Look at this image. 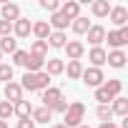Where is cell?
<instances>
[{"label":"cell","mask_w":128,"mask_h":128,"mask_svg":"<svg viewBox=\"0 0 128 128\" xmlns=\"http://www.w3.org/2000/svg\"><path fill=\"white\" fill-rule=\"evenodd\" d=\"M83 118H86V106L80 100H73V103H68L66 113H63V126L66 128H78L83 123Z\"/></svg>","instance_id":"cell-1"},{"label":"cell","mask_w":128,"mask_h":128,"mask_svg":"<svg viewBox=\"0 0 128 128\" xmlns=\"http://www.w3.org/2000/svg\"><path fill=\"white\" fill-rule=\"evenodd\" d=\"M80 80H83V86H88V88H100V86L106 83V76H103L100 68H83Z\"/></svg>","instance_id":"cell-2"},{"label":"cell","mask_w":128,"mask_h":128,"mask_svg":"<svg viewBox=\"0 0 128 128\" xmlns=\"http://www.w3.org/2000/svg\"><path fill=\"white\" fill-rule=\"evenodd\" d=\"M106 40H108V45H110L113 50H120V48L128 43V25H123V28H118V30H108V33H106Z\"/></svg>","instance_id":"cell-3"},{"label":"cell","mask_w":128,"mask_h":128,"mask_svg":"<svg viewBox=\"0 0 128 128\" xmlns=\"http://www.w3.org/2000/svg\"><path fill=\"white\" fill-rule=\"evenodd\" d=\"M60 15L66 18L68 23H73L76 18H80V3H78V0H66V3L60 5Z\"/></svg>","instance_id":"cell-4"},{"label":"cell","mask_w":128,"mask_h":128,"mask_svg":"<svg viewBox=\"0 0 128 128\" xmlns=\"http://www.w3.org/2000/svg\"><path fill=\"white\" fill-rule=\"evenodd\" d=\"M108 18H110V23H113L116 28H123V25L128 23V10H126L123 5H110Z\"/></svg>","instance_id":"cell-5"},{"label":"cell","mask_w":128,"mask_h":128,"mask_svg":"<svg viewBox=\"0 0 128 128\" xmlns=\"http://www.w3.org/2000/svg\"><path fill=\"white\" fill-rule=\"evenodd\" d=\"M3 96H5V100H8V103H13V106H15L18 100H23V88H20V83H15V80L5 83Z\"/></svg>","instance_id":"cell-6"},{"label":"cell","mask_w":128,"mask_h":128,"mask_svg":"<svg viewBox=\"0 0 128 128\" xmlns=\"http://www.w3.org/2000/svg\"><path fill=\"white\" fill-rule=\"evenodd\" d=\"M60 98H63V90H60V88H55V86H50V88H45V90L40 93V100H43V106H45V108H53Z\"/></svg>","instance_id":"cell-7"},{"label":"cell","mask_w":128,"mask_h":128,"mask_svg":"<svg viewBox=\"0 0 128 128\" xmlns=\"http://www.w3.org/2000/svg\"><path fill=\"white\" fill-rule=\"evenodd\" d=\"M18 18H20V5H18V3H5V5H0V20L15 23Z\"/></svg>","instance_id":"cell-8"},{"label":"cell","mask_w":128,"mask_h":128,"mask_svg":"<svg viewBox=\"0 0 128 128\" xmlns=\"http://www.w3.org/2000/svg\"><path fill=\"white\" fill-rule=\"evenodd\" d=\"M63 50L68 53V60H80V58L86 55V45H83L80 40H68Z\"/></svg>","instance_id":"cell-9"},{"label":"cell","mask_w":128,"mask_h":128,"mask_svg":"<svg viewBox=\"0 0 128 128\" xmlns=\"http://www.w3.org/2000/svg\"><path fill=\"white\" fill-rule=\"evenodd\" d=\"M86 35H88V43H90L93 48H100V43L106 40V28H103V25H90Z\"/></svg>","instance_id":"cell-10"},{"label":"cell","mask_w":128,"mask_h":128,"mask_svg":"<svg viewBox=\"0 0 128 128\" xmlns=\"http://www.w3.org/2000/svg\"><path fill=\"white\" fill-rule=\"evenodd\" d=\"M126 60H128V58H126L123 50H108V53H106V63H108L110 68H118V70L126 68Z\"/></svg>","instance_id":"cell-11"},{"label":"cell","mask_w":128,"mask_h":128,"mask_svg":"<svg viewBox=\"0 0 128 128\" xmlns=\"http://www.w3.org/2000/svg\"><path fill=\"white\" fill-rule=\"evenodd\" d=\"M13 33H15V38H28V35L33 33V23H30L28 18H18V20L13 23Z\"/></svg>","instance_id":"cell-12"},{"label":"cell","mask_w":128,"mask_h":128,"mask_svg":"<svg viewBox=\"0 0 128 128\" xmlns=\"http://www.w3.org/2000/svg\"><path fill=\"white\" fill-rule=\"evenodd\" d=\"M45 60L48 58H40V55H30L28 53V60H25V73H40L43 68H45Z\"/></svg>","instance_id":"cell-13"},{"label":"cell","mask_w":128,"mask_h":128,"mask_svg":"<svg viewBox=\"0 0 128 128\" xmlns=\"http://www.w3.org/2000/svg\"><path fill=\"white\" fill-rule=\"evenodd\" d=\"M43 70H45L50 78H53V76H60L63 70H66V63H63L60 58H48V60H45V68H43Z\"/></svg>","instance_id":"cell-14"},{"label":"cell","mask_w":128,"mask_h":128,"mask_svg":"<svg viewBox=\"0 0 128 128\" xmlns=\"http://www.w3.org/2000/svg\"><path fill=\"white\" fill-rule=\"evenodd\" d=\"M110 110H113V116L128 118V98H123V96L113 98V100H110Z\"/></svg>","instance_id":"cell-15"},{"label":"cell","mask_w":128,"mask_h":128,"mask_svg":"<svg viewBox=\"0 0 128 128\" xmlns=\"http://www.w3.org/2000/svg\"><path fill=\"white\" fill-rule=\"evenodd\" d=\"M30 118H33V123H50L53 120V110L45 108V106H40V108H33Z\"/></svg>","instance_id":"cell-16"},{"label":"cell","mask_w":128,"mask_h":128,"mask_svg":"<svg viewBox=\"0 0 128 128\" xmlns=\"http://www.w3.org/2000/svg\"><path fill=\"white\" fill-rule=\"evenodd\" d=\"M90 13H93L96 18H108L110 3H108V0H93V3H90Z\"/></svg>","instance_id":"cell-17"},{"label":"cell","mask_w":128,"mask_h":128,"mask_svg":"<svg viewBox=\"0 0 128 128\" xmlns=\"http://www.w3.org/2000/svg\"><path fill=\"white\" fill-rule=\"evenodd\" d=\"M30 113H33V106H30V100H25V98L13 106V116H18V120H20V118H30Z\"/></svg>","instance_id":"cell-18"},{"label":"cell","mask_w":128,"mask_h":128,"mask_svg":"<svg viewBox=\"0 0 128 128\" xmlns=\"http://www.w3.org/2000/svg\"><path fill=\"white\" fill-rule=\"evenodd\" d=\"M48 25H50V30H58V33H66V28H68L70 23H68L66 18H63V15H60V10H58V13H53V15H50Z\"/></svg>","instance_id":"cell-19"},{"label":"cell","mask_w":128,"mask_h":128,"mask_svg":"<svg viewBox=\"0 0 128 128\" xmlns=\"http://www.w3.org/2000/svg\"><path fill=\"white\" fill-rule=\"evenodd\" d=\"M88 60H90V68H100V66H106V50H103V48H90Z\"/></svg>","instance_id":"cell-20"},{"label":"cell","mask_w":128,"mask_h":128,"mask_svg":"<svg viewBox=\"0 0 128 128\" xmlns=\"http://www.w3.org/2000/svg\"><path fill=\"white\" fill-rule=\"evenodd\" d=\"M50 33H53V30H50L48 20H38V23H33V35H35L38 40H48Z\"/></svg>","instance_id":"cell-21"},{"label":"cell","mask_w":128,"mask_h":128,"mask_svg":"<svg viewBox=\"0 0 128 128\" xmlns=\"http://www.w3.org/2000/svg\"><path fill=\"white\" fill-rule=\"evenodd\" d=\"M63 73H68V78H70V80H80L83 63H80V60H68V66H66V70H63Z\"/></svg>","instance_id":"cell-22"},{"label":"cell","mask_w":128,"mask_h":128,"mask_svg":"<svg viewBox=\"0 0 128 128\" xmlns=\"http://www.w3.org/2000/svg\"><path fill=\"white\" fill-rule=\"evenodd\" d=\"M48 48H66V43H68V35L66 33H58V30H53L50 35H48Z\"/></svg>","instance_id":"cell-23"},{"label":"cell","mask_w":128,"mask_h":128,"mask_svg":"<svg viewBox=\"0 0 128 128\" xmlns=\"http://www.w3.org/2000/svg\"><path fill=\"white\" fill-rule=\"evenodd\" d=\"M88 28H90V20H88V18H83V15H80V18H76V20L70 23V30H73L76 35H86V33H88Z\"/></svg>","instance_id":"cell-24"},{"label":"cell","mask_w":128,"mask_h":128,"mask_svg":"<svg viewBox=\"0 0 128 128\" xmlns=\"http://www.w3.org/2000/svg\"><path fill=\"white\" fill-rule=\"evenodd\" d=\"M20 88L28 93H38V83H35V73H25L20 78Z\"/></svg>","instance_id":"cell-25"},{"label":"cell","mask_w":128,"mask_h":128,"mask_svg":"<svg viewBox=\"0 0 128 128\" xmlns=\"http://www.w3.org/2000/svg\"><path fill=\"white\" fill-rule=\"evenodd\" d=\"M18 50V40L13 38V35H8V38H0V53H15Z\"/></svg>","instance_id":"cell-26"},{"label":"cell","mask_w":128,"mask_h":128,"mask_svg":"<svg viewBox=\"0 0 128 128\" xmlns=\"http://www.w3.org/2000/svg\"><path fill=\"white\" fill-rule=\"evenodd\" d=\"M30 55H40V58H48V43L45 40H33V45H30V50H28Z\"/></svg>","instance_id":"cell-27"},{"label":"cell","mask_w":128,"mask_h":128,"mask_svg":"<svg viewBox=\"0 0 128 128\" xmlns=\"http://www.w3.org/2000/svg\"><path fill=\"white\" fill-rule=\"evenodd\" d=\"M103 86H106V90L110 93V98H118V96H120V90H123V83H120L118 78H110V80H106Z\"/></svg>","instance_id":"cell-28"},{"label":"cell","mask_w":128,"mask_h":128,"mask_svg":"<svg viewBox=\"0 0 128 128\" xmlns=\"http://www.w3.org/2000/svg\"><path fill=\"white\" fill-rule=\"evenodd\" d=\"M35 83H38V93H43L45 88H50V76L45 70H40V73H35Z\"/></svg>","instance_id":"cell-29"},{"label":"cell","mask_w":128,"mask_h":128,"mask_svg":"<svg viewBox=\"0 0 128 128\" xmlns=\"http://www.w3.org/2000/svg\"><path fill=\"white\" fill-rule=\"evenodd\" d=\"M13 76H15L13 66H8V63H0V80H3V83H10Z\"/></svg>","instance_id":"cell-30"},{"label":"cell","mask_w":128,"mask_h":128,"mask_svg":"<svg viewBox=\"0 0 128 128\" xmlns=\"http://www.w3.org/2000/svg\"><path fill=\"white\" fill-rule=\"evenodd\" d=\"M96 100H98V106H108L113 98H110V93L106 90V86H100V88H96Z\"/></svg>","instance_id":"cell-31"},{"label":"cell","mask_w":128,"mask_h":128,"mask_svg":"<svg viewBox=\"0 0 128 128\" xmlns=\"http://www.w3.org/2000/svg\"><path fill=\"white\" fill-rule=\"evenodd\" d=\"M96 116H98L100 123H108V120L113 118V110H110V106H98V108H96Z\"/></svg>","instance_id":"cell-32"},{"label":"cell","mask_w":128,"mask_h":128,"mask_svg":"<svg viewBox=\"0 0 128 128\" xmlns=\"http://www.w3.org/2000/svg\"><path fill=\"white\" fill-rule=\"evenodd\" d=\"M13 116V103H8V100H0V120H5L8 123V118Z\"/></svg>","instance_id":"cell-33"},{"label":"cell","mask_w":128,"mask_h":128,"mask_svg":"<svg viewBox=\"0 0 128 128\" xmlns=\"http://www.w3.org/2000/svg\"><path fill=\"white\" fill-rule=\"evenodd\" d=\"M40 8H43V10H48V13L53 15V13H58V10H60V3H58V0H40Z\"/></svg>","instance_id":"cell-34"},{"label":"cell","mask_w":128,"mask_h":128,"mask_svg":"<svg viewBox=\"0 0 128 128\" xmlns=\"http://www.w3.org/2000/svg\"><path fill=\"white\" fill-rule=\"evenodd\" d=\"M25 60H28V50H15L13 53V66H25Z\"/></svg>","instance_id":"cell-35"},{"label":"cell","mask_w":128,"mask_h":128,"mask_svg":"<svg viewBox=\"0 0 128 128\" xmlns=\"http://www.w3.org/2000/svg\"><path fill=\"white\" fill-rule=\"evenodd\" d=\"M8 35H13V23L0 20V38H8Z\"/></svg>","instance_id":"cell-36"},{"label":"cell","mask_w":128,"mask_h":128,"mask_svg":"<svg viewBox=\"0 0 128 128\" xmlns=\"http://www.w3.org/2000/svg\"><path fill=\"white\" fill-rule=\"evenodd\" d=\"M66 108H68V100H66V96H63V98H60L50 110H53V113H66Z\"/></svg>","instance_id":"cell-37"},{"label":"cell","mask_w":128,"mask_h":128,"mask_svg":"<svg viewBox=\"0 0 128 128\" xmlns=\"http://www.w3.org/2000/svg\"><path fill=\"white\" fill-rule=\"evenodd\" d=\"M18 128H35V123H33V118H20Z\"/></svg>","instance_id":"cell-38"},{"label":"cell","mask_w":128,"mask_h":128,"mask_svg":"<svg viewBox=\"0 0 128 128\" xmlns=\"http://www.w3.org/2000/svg\"><path fill=\"white\" fill-rule=\"evenodd\" d=\"M98 128H118V126H116V123H113V120H108V123H100V126H98Z\"/></svg>","instance_id":"cell-39"},{"label":"cell","mask_w":128,"mask_h":128,"mask_svg":"<svg viewBox=\"0 0 128 128\" xmlns=\"http://www.w3.org/2000/svg\"><path fill=\"white\" fill-rule=\"evenodd\" d=\"M50 128H66V126H63V123H53Z\"/></svg>","instance_id":"cell-40"},{"label":"cell","mask_w":128,"mask_h":128,"mask_svg":"<svg viewBox=\"0 0 128 128\" xmlns=\"http://www.w3.org/2000/svg\"><path fill=\"white\" fill-rule=\"evenodd\" d=\"M0 128H8V123H5V120H0Z\"/></svg>","instance_id":"cell-41"},{"label":"cell","mask_w":128,"mask_h":128,"mask_svg":"<svg viewBox=\"0 0 128 128\" xmlns=\"http://www.w3.org/2000/svg\"><path fill=\"white\" fill-rule=\"evenodd\" d=\"M78 128H93V126H86V123H80V126H78Z\"/></svg>","instance_id":"cell-42"},{"label":"cell","mask_w":128,"mask_h":128,"mask_svg":"<svg viewBox=\"0 0 128 128\" xmlns=\"http://www.w3.org/2000/svg\"><path fill=\"white\" fill-rule=\"evenodd\" d=\"M0 63H3V53H0Z\"/></svg>","instance_id":"cell-43"}]
</instances>
